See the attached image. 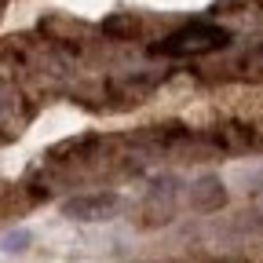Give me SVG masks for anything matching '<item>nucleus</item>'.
<instances>
[{
    "instance_id": "20e7f679",
    "label": "nucleus",
    "mask_w": 263,
    "mask_h": 263,
    "mask_svg": "<svg viewBox=\"0 0 263 263\" xmlns=\"http://www.w3.org/2000/svg\"><path fill=\"white\" fill-rule=\"evenodd\" d=\"M29 249V230H11L0 238V252H26Z\"/></svg>"
},
{
    "instance_id": "7ed1b4c3",
    "label": "nucleus",
    "mask_w": 263,
    "mask_h": 263,
    "mask_svg": "<svg viewBox=\"0 0 263 263\" xmlns=\"http://www.w3.org/2000/svg\"><path fill=\"white\" fill-rule=\"evenodd\" d=\"M106 33L110 37H132V33H139V18H132V15H114V18H106Z\"/></svg>"
},
{
    "instance_id": "f257e3e1",
    "label": "nucleus",
    "mask_w": 263,
    "mask_h": 263,
    "mask_svg": "<svg viewBox=\"0 0 263 263\" xmlns=\"http://www.w3.org/2000/svg\"><path fill=\"white\" fill-rule=\"evenodd\" d=\"M230 44V33L219 29V26H186L172 37H164L161 44H154V55H209V51H219Z\"/></svg>"
},
{
    "instance_id": "f03ea898",
    "label": "nucleus",
    "mask_w": 263,
    "mask_h": 263,
    "mask_svg": "<svg viewBox=\"0 0 263 263\" xmlns=\"http://www.w3.org/2000/svg\"><path fill=\"white\" fill-rule=\"evenodd\" d=\"M114 209H117V197H114V194H81V197L62 201V216H66V219H81V223L110 219Z\"/></svg>"
}]
</instances>
